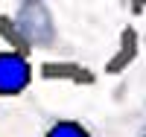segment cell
<instances>
[{
	"mask_svg": "<svg viewBox=\"0 0 146 137\" xmlns=\"http://www.w3.org/2000/svg\"><path fill=\"white\" fill-rule=\"evenodd\" d=\"M32 79L29 61L15 50H3L0 53V96H18L27 91Z\"/></svg>",
	"mask_w": 146,
	"mask_h": 137,
	"instance_id": "1",
	"label": "cell"
},
{
	"mask_svg": "<svg viewBox=\"0 0 146 137\" xmlns=\"http://www.w3.org/2000/svg\"><path fill=\"white\" fill-rule=\"evenodd\" d=\"M41 137H100L91 122L79 117H50Z\"/></svg>",
	"mask_w": 146,
	"mask_h": 137,
	"instance_id": "2",
	"label": "cell"
},
{
	"mask_svg": "<svg viewBox=\"0 0 146 137\" xmlns=\"http://www.w3.org/2000/svg\"><path fill=\"white\" fill-rule=\"evenodd\" d=\"M137 137H146V122L140 126V131H137Z\"/></svg>",
	"mask_w": 146,
	"mask_h": 137,
	"instance_id": "3",
	"label": "cell"
}]
</instances>
